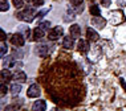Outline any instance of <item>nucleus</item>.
<instances>
[{
  "label": "nucleus",
  "instance_id": "obj_9",
  "mask_svg": "<svg viewBox=\"0 0 126 111\" xmlns=\"http://www.w3.org/2000/svg\"><path fill=\"white\" fill-rule=\"evenodd\" d=\"M0 79H1V83H8L11 81H13V73L11 72V69L3 68L1 74H0Z\"/></svg>",
  "mask_w": 126,
  "mask_h": 111
},
{
  "label": "nucleus",
  "instance_id": "obj_4",
  "mask_svg": "<svg viewBox=\"0 0 126 111\" xmlns=\"http://www.w3.org/2000/svg\"><path fill=\"white\" fill-rule=\"evenodd\" d=\"M9 41H11V44L13 46H16V48H21V46H24L25 45V37L21 35L20 32H16V33H13V35H9Z\"/></svg>",
  "mask_w": 126,
  "mask_h": 111
},
{
  "label": "nucleus",
  "instance_id": "obj_3",
  "mask_svg": "<svg viewBox=\"0 0 126 111\" xmlns=\"http://www.w3.org/2000/svg\"><path fill=\"white\" fill-rule=\"evenodd\" d=\"M52 50H53L52 45L49 46L47 44H37L35 46V54L40 58H45V57H48L49 53H52Z\"/></svg>",
  "mask_w": 126,
  "mask_h": 111
},
{
  "label": "nucleus",
  "instance_id": "obj_16",
  "mask_svg": "<svg viewBox=\"0 0 126 111\" xmlns=\"http://www.w3.org/2000/svg\"><path fill=\"white\" fill-rule=\"evenodd\" d=\"M21 90H23L21 83H19V82H13L9 85V93H11L12 97H17L19 94L21 93Z\"/></svg>",
  "mask_w": 126,
  "mask_h": 111
},
{
  "label": "nucleus",
  "instance_id": "obj_28",
  "mask_svg": "<svg viewBox=\"0 0 126 111\" xmlns=\"http://www.w3.org/2000/svg\"><path fill=\"white\" fill-rule=\"evenodd\" d=\"M69 3H70L73 7H78V5L84 4V0H69Z\"/></svg>",
  "mask_w": 126,
  "mask_h": 111
},
{
  "label": "nucleus",
  "instance_id": "obj_1",
  "mask_svg": "<svg viewBox=\"0 0 126 111\" xmlns=\"http://www.w3.org/2000/svg\"><path fill=\"white\" fill-rule=\"evenodd\" d=\"M39 81L48 98L61 109H74L86 97V85L82 68L65 53L43 66Z\"/></svg>",
  "mask_w": 126,
  "mask_h": 111
},
{
  "label": "nucleus",
  "instance_id": "obj_27",
  "mask_svg": "<svg viewBox=\"0 0 126 111\" xmlns=\"http://www.w3.org/2000/svg\"><path fill=\"white\" fill-rule=\"evenodd\" d=\"M44 3H45V0H32V4L33 7H41L44 5Z\"/></svg>",
  "mask_w": 126,
  "mask_h": 111
},
{
  "label": "nucleus",
  "instance_id": "obj_15",
  "mask_svg": "<svg viewBox=\"0 0 126 111\" xmlns=\"http://www.w3.org/2000/svg\"><path fill=\"white\" fill-rule=\"evenodd\" d=\"M13 81L19 83H25L27 82V74L23 70H16L13 73Z\"/></svg>",
  "mask_w": 126,
  "mask_h": 111
},
{
  "label": "nucleus",
  "instance_id": "obj_31",
  "mask_svg": "<svg viewBox=\"0 0 126 111\" xmlns=\"http://www.w3.org/2000/svg\"><path fill=\"white\" fill-rule=\"evenodd\" d=\"M76 12H77V13H82V12H84V4L76 7Z\"/></svg>",
  "mask_w": 126,
  "mask_h": 111
},
{
  "label": "nucleus",
  "instance_id": "obj_2",
  "mask_svg": "<svg viewBox=\"0 0 126 111\" xmlns=\"http://www.w3.org/2000/svg\"><path fill=\"white\" fill-rule=\"evenodd\" d=\"M35 8L36 7H25L23 11H20L16 13V19L20 20V21H25V23H32L33 20H35V16H36V13H35Z\"/></svg>",
  "mask_w": 126,
  "mask_h": 111
},
{
  "label": "nucleus",
  "instance_id": "obj_20",
  "mask_svg": "<svg viewBox=\"0 0 126 111\" xmlns=\"http://www.w3.org/2000/svg\"><path fill=\"white\" fill-rule=\"evenodd\" d=\"M89 12L92 16H101V9L97 4H92L89 7Z\"/></svg>",
  "mask_w": 126,
  "mask_h": 111
},
{
  "label": "nucleus",
  "instance_id": "obj_12",
  "mask_svg": "<svg viewBox=\"0 0 126 111\" xmlns=\"http://www.w3.org/2000/svg\"><path fill=\"white\" fill-rule=\"evenodd\" d=\"M86 38L89 40L90 42H97L98 40H100V35H98V32L96 29L93 28H86Z\"/></svg>",
  "mask_w": 126,
  "mask_h": 111
},
{
  "label": "nucleus",
  "instance_id": "obj_21",
  "mask_svg": "<svg viewBox=\"0 0 126 111\" xmlns=\"http://www.w3.org/2000/svg\"><path fill=\"white\" fill-rule=\"evenodd\" d=\"M9 9V3L8 0H0V11L1 12H5Z\"/></svg>",
  "mask_w": 126,
  "mask_h": 111
},
{
  "label": "nucleus",
  "instance_id": "obj_8",
  "mask_svg": "<svg viewBox=\"0 0 126 111\" xmlns=\"http://www.w3.org/2000/svg\"><path fill=\"white\" fill-rule=\"evenodd\" d=\"M77 50L80 53H82V54H88L89 50H90V41L89 40H82L81 38L77 44Z\"/></svg>",
  "mask_w": 126,
  "mask_h": 111
},
{
  "label": "nucleus",
  "instance_id": "obj_24",
  "mask_svg": "<svg viewBox=\"0 0 126 111\" xmlns=\"http://www.w3.org/2000/svg\"><path fill=\"white\" fill-rule=\"evenodd\" d=\"M39 26L40 28H43L44 31H50V21H41V23H39Z\"/></svg>",
  "mask_w": 126,
  "mask_h": 111
},
{
  "label": "nucleus",
  "instance_id": "obj_23",
  "mask_svg": "<svg viewBox=\"0 0 126 111\" xmlns=\"http://www.w3.org/2000/svg\"><path fill=\"white\" fill-rule=\"evenodd\" d=\"M24 3H25V0H12L13 7H16L17 9H21L24 7Z\"/></svg>",
  "mask_w": 126,
  "mask_h": 111
},
{
  "label": "nucleus",
  "instance_id": "obj_17",
  "mask_svg": "<svg viewBox=\"0 0 126 111\" xmlns=\"http://www.w3.org/2000/svg\"><path fill=\"white\" fill-rule=\"evenodd\" d=\"M44 36H45V31H44L43 28H40V26H37V28H35V31H33L32 40L33 41H40Z\"/></svg>",
  "mask_w": 126,
  "mask_h": 111
},
{
  "label": "nucleus",
  "instance_id": "obj_26",
  "mask_svg": "<svg viewBox=\"0 0 126 111\" xmlns=\"http://www.w3.org/2000/svg\"><path fill=\"white\" fill-rule=\"evenodd\" d=\"M7 93H8V85L7 83H1V91H0V94H1L3 98L7 95Z\"/></svg>",
  "mask_w": 126,
  "mask_h": 111
},
{
  "label": "nucleus",
  "instance_id": "obj_19",
  "mask_svg": "<svg viewBox=\"0 0 126 111\" xmlns=\"http://www.w3.org/2000/svg\"><path fill=\"white\" fill-rule=\"evenodd\" d=\"M76 15H77V12L76 11H73L72 9V7H68V9H66V15H65V21L66 23H69V21H72V20L76 19Z\"/></svg>",
  "mask_w": 126,
  "mask_h": 111
},
{
  "label": "nucleus",
  "instance_id": "obj_33",
  "mask_svg": "<svg viewBox=\"0 0 126 111\" xmlns=\"http://www.w3.org/2000/svg\"><path fill=\"white\" fill-rule=\"evenodd\" d=\"M54 1H59V0H54Z\"/></svg>",
  "mask_w": 126,
  "mask_h": 111
},
{
  "label": "nucleus",
  "instance_id": "obj_29",
  "mask_svg": "<svg viewBox=\"0 0 126 111\" xmlns=\"http://www.w3.org/2000/svg\"><path fill=\"white\" fill-rule=\"evenodd\" d=\"M101 5L105 8H109L111 5V0H101Z\"/></svg>",
  "mask_w": 126,
  "mask_h": 111
},
{
  "label": "nucleus",
  "instance_id": "obj_18",
  "mask_svg": "<svg viewBox=\"0 0 126 111\" xmlns=\"http://www.w3.org/2000/svg\"><path fill=\"white\" fill-rule=\"evenodd\" d=\"M17 32L21 33V35L24 36L27 40H32V37H31V28H29L28 25H20Z\"/></svg>",
  "mask_w": 126,
  "mask_h": 111
},
{
  "label": "nucleus",
  "instance_id": "obj_13",
  "mask_svg": "<svg viewBox=\"0 0 126 111\" xmlns=\"http://www.w3.org/2000/svg\"><path fill=\"white\" fill-rule=\"evenodd\" d=\"M48 109V106H47V102L43 99H37L36 102H33L32 105V111H45Z\"/></svg>",
  "mask_w": 126,
  "mask_h": 111
},
{
  "label": "nucleus",
  "instance_id": "obj_22",
  "mask_svg": "<svg viewBox=\"0 0 126 111\" xmlns=\"http://www.w3.org/2000/svg\"><path fill=\"white\" fill-rule=\"evenodd\" d=\"M7 53H8V46H7L5 41H1V46H0V56L4 57Z\"/></svg>",
  "mask_w": 126,
  "mask_h": 111
},
{
  "label": "nucleus",
  "instance_id": "obj_32",
  "mask_svg": "<svg viewBox=\"0 0 126 111\" xmlns=\"http://www.w3.org/2000/svg\"><path fill=\"white\" fill-rule=\"evenodd\" d=\"M120 81H121V86L124 87V90L126 91V83H125V81H124V78H120Z\"/></svg>",
  "mask_w": 126,
  "mask_h": 111
},
{
  "label": "nucleus",
  "instance_id": "obj_6",
  "mask_svg": "<svg viewBox=\"0 0 126 111\" xmlns=\"http://www.w3.org/2000/svg\"><path fill=\"white\" fill-rule=\"evenodd\" d=\"M41 95V87L39 83H32L29 85L28 90H27V97L28 98H39Z\"/></svg>",
  "mask_w": 126,
  "mask_h": 111
},
{
  "label": "nucleus",
  "instance_id": "obj_10",
  "mask_svg": "<svg viewBox=\"0 0 126 111\" xmlns=\"http://www.w3.org/2000/svg\"><path fill=\"white\" fill-rule=\"evenodd\" d=\"M23 106V99H13L9 105H7L4 107V110L3 111H19L20 110V107Z\"/></svg>",
  "mask_w": 126,
  "mask_h": 111
},
{
  "label": "nucleus",
  "instance_id": "obj_30",
  "mask_svg": "<svg viewBox=\"0 0 126 111\" xmlns=\"http://www.w3.org/2000/svg\"><path fill=\"white\" fill-rule=\"evenodd\" d=\"M0 35H1V38L0 40H1V41H5L7 40V33L4 32V29H0Z\"/></svg>",
  "mask_w": 126,
  "mask_h": 111
},
{
  "label": "nucleus",
  "instance_id": "obj_25",
  "mask_svg": "<svg viewBox=\"0 0 126 111\" xmlns=\"http://www.w3.org/2000/svg\"><path fill=\"white\" fill-rule=\"evenodd\" d=\"M49 11H50V8L41 9L40 12H37V13H36V16H35V17H37V19H41V17H44V16H45V15H47V13H48Z\"/></svg>",
  "mask_w": 126,
  "mask_h": 111
},
{
  "label": "nucleus",
  "instance_id": "obj_14",
  "mask_svg": "<svg viewBox=\"0 0 126 111\" xmlns=\"http://www.w3.org/2000/svg\"><path fill=\"white\" fill-rule=\"evenodd\" d=\"M69 35L73 37L74 40H78L81 37V28L78 24H72L69 28Z\"/></svg>",
  "mask_w": 126,
  "mask_h": 111
},
{
  "label": "nucleus",
  "instance_id": "obj_7",
  "mask_svg": "<svg viewBox=\"0 0 126 111\" xmlns=\"http://www.w3.org/2000/svg\"><path fill=\"white\" fill-rule=\"evenodd\" d=\"M90 23H92V25H93V28H97V29H104L108 24L106 19L101 17V16H93V17L90 19Z\"/></svg>",
  "mask_w": 126,
  "mask_h": 111
},
{
  "label": "nucleus",
  "instance_id": "obj_11",
  "mask_svg": "<svg viewBox=\"0 0 126 111\" xmlns=\"http://www.w3.org/2000/svg\"><path fill=\"white\" fill-rule=\"evenodd\" d=\"M61 45H63V48L64 49H66V50H70V49H73L74 48V38L72 36H64L63 37V42H61Z\"/></svg>",
  "mask_w": 126,
  "mask_h": 111
},
{
  "label": "nucleus",
  "instance_id": "obj_34",
  "mask_svg": "<svg viewBox=\"0 0 126 111\" xmlns=\"http://www.w3.org/2000/svg\"><path fill=\"white\" fill-rule=\"evenodd\" d=\"M90 1H94V0H90Z\"/></svg>",
  "mask_w": 126,
  "mask_h": 111
},
{
  "label": "nucleus",
  "instance_id": "obj_5",
  "mask_svg": "<svg viewBox=\"0 0 126 111\" xmlns=\"http://www.w3.org/2000/svg\"><path fill=\"white\" fill-rule=\"evenodd\" d=\"M61 37H64V28L60 26V25L53 26L48 33V40L49 41H57V40L61 38Z\"/></svg>",
  "mask_w": 126,
  "mask_h": 111
}]
</instances>
